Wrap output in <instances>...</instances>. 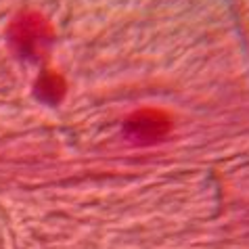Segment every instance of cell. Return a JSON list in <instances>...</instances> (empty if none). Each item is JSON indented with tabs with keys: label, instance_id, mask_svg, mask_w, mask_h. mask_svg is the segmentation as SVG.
I'll use <instances>...</instances> for the list:
<instances>
[{
	"label": "cell",
	"instance_id": "3957f363",
	"mask_svg": "<svg viewBox=\"0 0 249 249\" xmlns=\"http://www.w3.org/2000/svg\"><path fill=\"white\" fill-rule=\"evenodd\" d=\"M36 94L40 96V101H44V103H59L65 94V80L54 71H44L38 78Z\"/></svg>",
	"mask_w": 249,
	"mask_h": 249
},
{
	"label": "cell",
	"instance_id": "6da1fadb",
	"mask_svg": "<svg viewBox=\"0 0 249 249\" xmlns=\"http://www.w3.org/2000/svg\"><path fill=\"white\" fill-rule=\"evenodd\" d=\"M11 44L15 51L27 59H40L53 42V27L48 21L38 15V13H25L19 19H15L9 30Z\"/></svg>",
	"mask_w": 249,
	"mask_h": 249
},
{
	"label": "cell",
	"instance_id": "7a4b0ae2",
	"mask_svg": "<svg viewBox=\"0 0 249 249\" xmlns=\"http://www.w3.org/2000/svg\"><path fill=\"white\" fill-rule=\"evenodd\" d=\"M172 128L170 117L157 111V109H142L128 117V122L124 124V132L130 141L134 142H157L161 138L168 136Z\"/></svg>",
	"mask_w": 249,
	"mask_h": 249
}]
</instances>
